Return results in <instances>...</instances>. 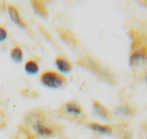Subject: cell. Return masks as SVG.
I'll return each mask as SVG.
<instances>
[{
  "mask_svg": "<svg viewBox=\"0 0 147 139\" xmlns=\"http://www.w3.org/2000/svg\"><path fill=\"white\" fill-rule=\"evenodd\" d=\"M40 82L41 84L51 89H58L64 86L66 83V79L63 74L55 72V71H44L40 75Z\"/></svg>",
  "mask_w": 147,
  "mask_h": 139,
  "instance_id": "cell-1",
  "label": "cell"
},
{
  "mask_svg": "<svg viewBox=\"0 0 147 139\" xmlns=\"http://www.w3.org/2000/svg\"><path fill=\"white\" fill-rule=\"evenodd\" d=\"M8 15L10 17L11 21L13 22L16 26H18L19 28H21V29H23V30L28 29L27 23H26V21L21 18L20 12H19L18 8L16 7V6H13V5H8Z\"/></svg>",
  "mask_w": 147,
  "mask_h": 139,
  "instance_id": "cell-2",
  "label": "cell"
},
{
  "mask_svg": "<svg viewBox=\"0 0 147 139\" xmlns=\"http://www.w3.org/2000/svg\"><path fill=\"white\" fill-rule=\"evenodd\" d=\"M54 64H55V67L58 68L59 73L61 74H69L73 68V64L71 63V61L64 58L63 55L57 56L54 60Z\"/></svg>",
  "mask_w": 147,
  "mask_h": 139,
  "instance_id": "cell-3",
  "label": "cell"
},
{
  "mask_svg": "<svg viewBox=\"0 0 147 139\" xmlns=\"http://www.w3.org/2000/svg\"><path fill=\"white\" fill-rule=\"evenodd\" d=\"M32 128H33V130L36 132L37 135L42 136V137H51V136L54 135V132H53L52 127L45 125L43 122L40 120V119L37 120V122H34V123L32 124Z\"/></svg>",
  "mask_w": 147,
  "mask_h": 139,
  "instance_id": "cell-4",
  "label": "cell"
},
{
  "mask_svg": "<svg viewBox=\"0 0 147 139\" xmlns=\"http://www.w3.org/2000/svg\"><path fill=\"white\" fill-rule=\"evenodd\" d=\"M147 61V51L146 49L140 48L137 49L132 53L131 58H129V63L132 66H137L140 63H144Z\"/></svg>",
  "mask_w": 147,
  "mask_h": 139,
  "instance_id": "cell-5",
  "label": "cell"
},
{
  "mask_svg": "<svg viewBox=\"0 0 147 139\" xmlns=\"http://www.w3.org/2000/svg\"><path fill=\"white\" fill-rule=\"evenodd\" d=\"M63 109L66 114L72 115V116H80L83 113L82 106L76 101H70V102L65 103L63 106Z\"/></svg>",
  "mask_w": 147,
  "mask_h": 139,
  "instance_id": "cell-6",
  "label": "cell"
},
{
  "mask_svg": "<svg viewBox=\"0 0 147 139\" xmlns=\"http://www.w3.org/2000/svg\"><path fill=\"white\" fill-rule=\"evenodd\" d=\"M93 113L95 114L96 116L103 118V119H110L111 117V111L110 109L103 105L102 103H100L98 101H94L93 102Z\"/></svg>",
  "mask_w": 147,
  "mask_h": 139,
  "instance_id": "cell-7",
  "label": "cell"
},
{
  "mask_svg": "<svg viewBox=\"0 0 147 139\" xmlns=\"http://www.w3.org/2000/svg\"><path fill=\"white\" fill-rule=\"evenodd\" d=\"M88 127L91 130L97 132V134H101V135H105V136H110L113 132V129L111 126L100 124V123H88Z\"/></svg>",
  "mask_w": 147,
  "mask_h": 139,
  "instance_id": "cell-8",
  "label": "cell"
},
{
  "mask_svg": "<svg viewBox=\"0 0 147 139\" xmlns=\"http://www.w3.org/2000/svg\"><path fill=\"white\" fill-rule=\"evenodd\" d=\"M24 71L29 75H36L40 72V66L36 60L30 59L24 63Z\"/></svg>",
  "mask_w": 147,
  "mask_h": 139,
  "instance_id": "cell-9",
  "label": "cell"
},
{
  "mask_svg": "<svg viewBox=\"0 0 147 139\" xmlns=\"http://www.w3.org/2000/svg\"><path fill=\"white\" fill-rule=\"evenodd\" d=\"M10 58L17 64L21 63L22 60H23V51H22V48L20 45H15V46L11 48V50H10Z\"/></svg>",
  "mask_w": 147,
  "mask_h": 139,
  "instance_id": "cell-10",
  "label": "cell"
},
{
  "mask_svg": "<svg viewBox=\"0 0 147 139\" xmlns=\"http://www.w3.org/2000/svg\"><path fill=\"white\" fill-rule=\"evenodd\" d=\"M116 113H117L118 115H121V116H131L133 113H134V110L131 107L124 105V106L118 107L117 109H116Z\"/></svg>",
  "mask_w": 147,
  "mask_h": 139,
  "instance_id": "cell-11",
  "label": "cell"
},
{
  "mask_svg": "<svg viewBox=\"0 0 147 139\" xmlns=\"http://www.w3.org/2000/svg\"><path fill=\"white\" fill-rule=\"evenodd\" d=\"M34 2H36V5H37V6H39V8L33 7L34 11L37 12L38 15L45 17V15H47V8H45V5H44V2H41V1H34Z\"/></svg>",
  "mask_w": 147,
  "mask_h": 139,
  "instance_id": "cell-12",
  "label": "cell"
},
{
  "mask_svg": "<svg viewBox=\"0 0 147 139\" xmlns=\"http://www.w3.org/2000/svg\"><path fill=\"white\" fill-rule=\"evenodd\" d=\"M8 38V31L6 29V27L0 26V42L6 41Z\"/></svg>",
  "mask_w": 147,
  "mask_h": 139,
  "instance_id": "cell-13",
  "label": "cell"
},
{
  "mask_svg": "<svg viewBox=\"0 0 147 139\" xmlns=\"http://www.w3.org/2000/svg\"><path fill=\"white\" fill-rule=\"evenodd\" d=\"M145 81H146V83H147V74H146V76H145Z\"/></svg>",
  "mask_w": 147,
  "mask_h": 139,
  "instance_id": "cell-14",
  "label": "cell"
}]
</instances>
